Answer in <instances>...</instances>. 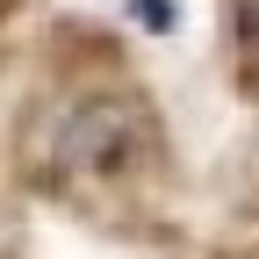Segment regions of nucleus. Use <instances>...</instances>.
Segmentation results:
<instances>
[{
    "mask_svg": "<svg viewBox=\"0 0 259 259\" xmlns=\"http://www.w3.org/2000/svg\"><path fill=\"white\" fill-rule=\"evenodd\" d=\"M151 108L130 101L122 87H79L72 101L51 115V166L65 180H130L151 158Z\"/></svg>",
    "mask_w": 259,
    "mask_h": 259,
    "instance_id": "f257e3e1",
    "label": "nucleus"
},
{
    "mask_svg": "<svg viewBox=\"0 0 259 259\" xmlns=\"http://www.w3.org/2000/svg\"><path fill=\"white\" fill-rule=\"evenodd\" d=\"M130 8H137L151 29H173V8H166V0H130Z\"/></svg>",
    "mask_w": 259,
    "mask_h": 259,
    "instance_id": "f03ea898",
    "label": "nucleus"
}]
</instances>
